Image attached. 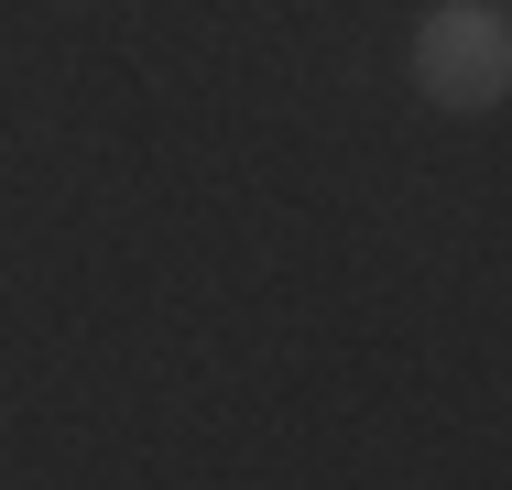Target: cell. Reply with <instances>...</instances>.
Instances as JSON below:
<instances>
[{
	"mask_svg": "<svg viewBox=\"0 0 512 490\" xmlns=\"http://www.w3.org/2000/svg\"><path fill=\"white\" fill-rule=\"evenodd\" d=\"M414 88L436 109H491L512 88V22L491 0H436L414 22Z\"/></svg>",
	"mask_w": 512,
	"mask_h": 490,
	"instance_id": "6da1fadb",
	"label": "cell"
}]
</instances>
